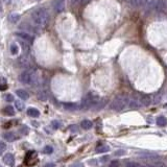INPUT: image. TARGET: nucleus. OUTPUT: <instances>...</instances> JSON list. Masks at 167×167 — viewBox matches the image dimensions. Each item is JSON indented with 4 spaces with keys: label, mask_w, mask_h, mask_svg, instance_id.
Returning a JSON list of instances; mask_svg holds the SVG:
<instances>
[{
    "label": "nucleus",
    "mask_w": 167,
    "mask_h": 167,
    "mask_svg": "<svg viewBox=\"0 0 167 167\" xmlns=\"http://www.w3.org/2000/svg\"><path fill=\"white\" fill-rule=\"evenodd\" d=\"M50 16L45 9H37L32 13V20L37 26L44 27L48 24Z\"/></svg>",
    "instance_id": "obj_1"
},
{
    "label": "nucleus",
    "mask_w": 167,
    "mask_h": 167,
    "mask_svg": "<svg viewBox=\"0 0 167 167\" xmlns=\"http://www.w3.org/2000/svg\"><path fill=\"white\" fill-rule=\"evenodd\" d=\"M128 104H130V98H128V95L121 94L114 98V100L110 104V108L114 110V111L120 112L122 110H124L125 107L128 106Z\"/></svg>",
    "instance_id": "obj_2"
},
{
    "label": "nucleus",
    "mask_w": 167,
    "mask_h": 167,
    "mask_svg": "<svg viewBox=\"0 0 167 167\" xmlns=\"http://www.w3.org/2000/svg\"><path fill=\"white\" fill-rule=\"evenodd\" d=\"M100 101V97L98 96V94H96L95 92H89L86 94V96L83 98L82 104H80V109L87 110L90 109L92 107L98 104Z\"/></svg>",
    "instance_id": "obj_3"
},
{
    "label": "nucleus",
    "mask_w": 167,
    "mask_h": 167,
    "mask_svg": "<svg viewBox=\"0 0 167 167\" xmlns=\"http://www.w3.org/2000/svg\"><path fill=\"white\" fill-rule=\"evenodd\" d=\"M19 80L21 83L25 84V85H32L36 82V76L35 72L32 70H25L19 76Z\"/></svg>",
    "instance_id": "obj_4"
},
{
    "label": "nucleus",
    "mask_w": 167,
    "mask_h": 167,
    "mask_svg": "<svg viewBox=\"0 0 167 167\" xmlns=\"http://www.w3.org/2000/svg\"><path fill=\"white\" fill-rule=\"evenodd\" d=\"M16 36H18L22 41H24L26 43H28L29 45H32L33 42H35V37L27 32H17Z\"/></svg>",
    "instance_id": "obj_5"
},
{
    "label": "nucleus",
    "mask_w": 167,
    "mask_h": 167,
    "mask_svg": "<svg viewBox=\"0 0 167 167\" xmlns=\"http://www.w3.org/2000/svg\"><path fill=\"white\" fill-rule=\"evenodd\" d=\"M53 9L56 13H63L65 11V0H54Z\"/></svg>",
    "instance_id": "obj_6"
},
{
    "label": "nucleus",
    "mask_w": 167,
    "mask_h": 167,
    "mask_svg": "<svg viewBox=\"0 0 167 167\" xmlns=\"http://www.w3.org/2000/svg\"><path fill=\"white\" fill-rule=\"evenodd\" d=\"M2 161H3V163L5 164V165L13 166L14 164H15V157H14V155H12V154H6L3 156Z\"/></svg>",
    "instance_id": "obj_7"
},
{
    "label": "nucleus",
    "mask_w": 167,
    "mask_h": 167,
    "mask_svg": "<svg viewBox=\"0 0 167 167\" xmlns=\"http://www.w3.org/2000/svg\"><path fill=\"white\" fill-rule=\"evenodd\" d=\"M141 106H142L141 99L138 98V97H134V98L130 99V104H128V107H130L131 109H139Z\"/></svg>",
    "instance_id": "obj_8"
},
{
    "label": "nucleus",
    "mask_w": 167,
    "mask_h": 167,
    "mask_svg": "<svg viewBox=\"0 0 167 167\" xmlns=\"http://www.w3.org/2000/svg\"><path fill=\"white\" fill-rule=\"evenodd\" d=\"M166 9V2L165 0H157L155 4V11L157 12H163Z\"/></svg>",
    "instance_id": "obj_9"
},
{
    "label": "nucleus",
    "mask_w": 167,
    "mask_h": 167,
    "mask_svg": "<svg viewBox=\"0 0 167 167\" xmlns=\"http://www.w3.org/2000/svg\"><path fill=\"white\" fill-rule=\"evenodd\" d=\"M3 139L6 140L8 142H14V141H16V140L18 139V137H17V136L14 133L6 132V133L3 134Z\"/></svg>",
    "instance_id": "obj_10"
},
{
    "label": "nucleus",
    "mask_w": 167,
    "mask_h": 167,
    "mask_svg": "<svg viewBox=\"0 0 167 167\" xmlns=\"http://www.w3.org/2000/svg\"><path fill=\"white\" fill-rule=\"evenodd\" d=\"M140 99H141L142 106H144V107H148V106H150L152 102H154L152 97H150L149 95H143V96L140 97Z\"/></svg>",
    "instance_id": "obj_11"
},
{
    "label": "nucleus",
    "mask_w": 167,
    "mask_h": 167,
    "mask_svg": "<svg viewBox=\"0 0 167 167\" xmlns=\"http://www.w3.org/2000/svg\"><path fill=\"white\" fill-rule=\"evenodd\" d=\"M16 94H17V96L20 97V98L23 99V100H27L28 98H29V94L23 89H18L16 91Z\"/></svg>",
    "instance_id": "obj_12"
},
{
    "label": "nucleus",
    "mask_w": 167,
    "mask_h": 167,
    "mask_svg": "<svg viewBox=\"0 0 167 167\" xmlns=\"http://www.w3.org/2000/svg\"><path fill=\"white\" fill-rule=\"evenodd\" d=\"M64 108L68 111H76V110L80 109V107L78 106L77 104H73V102H67V104H64Z\"/></svg>",
    "instance_id": "obj_13"
},
{
    "label": "nucleus",
    "mask_w": 167,
    "mask_h": 167,
    "mask_svg": "<svg viewBox=\"0 0 167 167\" xmlns=\"http://www.w3.org/2000/svg\"><path fill=\"white\" fill-rule=\"evenodd\" d=\"M19 20H20V15L17 13H13L9 16V21L11 23H13V24H16Z\"/></svg>",
    "instance_id": "obj_14"
},
{
    "label": "nucleus",
    "mask_w": 167,
    "mask_h": 167,
    "mask_svg": "<svg viewBox=\"0 0 167 167\" xmlns=\"http://www.w3.org/2000/svg\"><path fill=\"white\" fill-rule=\"evenodd\" d=\"M27 115L30 117H33V118H37V117L40 116V112H39V110H37L35 108H29L27 110Z\"/></svg>",
    "instance_id": "obj_15"
},
{
    "label": "nucleus",
    "mask_w": 167,
    "mask_h": 167,
    "mask_svg": "<svg viewBox=\"0 0 167 167\" xmlns=\"http://www.w3.org/2000/svg\"><path fill=\"white\" fill-rule=\"evenodd\" d=\"M3 114L8 116H13L15 115V110L12 106H6L5 108L3 109Z\"/></svg>",
    "instance_id": "obj_16"
},
{
    "label": "nucleus",
    "mask_w": 167,
    "mask_h": 167,
    "mask_svg": "<svg viewBox=\"0 0 167 167\" xmlns=\"http://www.w3.org/2000/svg\"><path fill=\"white\" fill-rule=\"evenodd\" d=\"M157 124L159 126H166L167 125V118L164 116H159L158 118H157Z\"/></svg>",
    "instance_id": "obj_17"
},
{
    "label": "nucleus",
    "mask_w": 167,
    "mask_h": 167,
    "mask_svg": "<svg viewBox=\"0 0 167 167\" xmlns=\"http://www.w3.org/2000/svg\"><path fill=\"white\" fill-rule=\"evenodd\" d=\"M38 98L42 101H45V100L48 99V93H47L45 90H41L39 93H38Z\"/></svg>",
    "instance_id": "obj_18"
},
{
    "label": "nucleus",
    "mask_w": 167,
    "mask_h": 167,
    "mask_svg": "<svg viewBox=\"0 0 167 167\" xmlns=\"http://www.w3.org/2000/svg\"><path fill=\"white\" fill-rule=\"evenodd\" d=\"M19 64H20V66H22L23 68L27 69L28 67H29V62H28L27 59H25L24 56H22V58H20V60H19Z\"/></svg>",
    "instance_id": "obj_19"
},
{
    "label": "nucleus",
    "mask_w": 167,
    "mask_h": 167,
    "mask_svg": "<svg viewBox=\"0 0 167 167\" xmlns=\"http://www.w3.org/2000/svg\"><path fill=\"white\" fill-rule=\"evenodd\" d=\"M82 128L84 130H90L92 128V122L90 120H83L82 121Z\"/></svg>",
    "instance_id": "obj_20"
},
{
    "label": "nucleus",
    "mask_w": 167,
    "mask_h": 167,
    "mask_svg": "<svg viewBox=\"0 0 167 167\" xmlns=\"http://www.w3.org/2000/svg\"><path fill=\"white\" fill-rule=\"evenodd\" d=\"M15 107L18 111H23V109H24V104H23L22 101H20V100H16Z\"/></svg>",
    "instance_id": "obj_21"
},
{
    "label": "nucleus",
    "mask_w": 167,
    "mask_h": 167,
    "mask_svg": "<svg viewBox=\"0 0 167 167\" xmlns=\"http://www.w3.org/2000/svg\"><path fill=\"white\" fill-rule=\"evenodd\" d=\"M11 52H12V54H14V56L18 54V52H19L18 45H17V44H12L11 45Z\"/></svg>",
    "instance_id": "obj_22"
},
{
    "label": "nucleus",
    "mask_w": 167,
    "mask_h": 167,
    "mask_svg": "<svg viewBox=\"0 0 167 167\" xmlns=\"http://www.w3.org/2000/svg\"><path fill=\"white\" fill-rule=\"evenodd\" d=\"M109 152V146H97L96 147V152L98 154H102V152Z\"/></svg>",
    "instance_id": "obj_23"
},
{
    "label": "nucleus",
    "mask_w": 167,
    "mask_h": 167,
    "mask_svg": "<svg viewBox=\"0 0 167 167\" xmlns=\"http://www.w3.org/2000/svg\"><path fill=\"white\" fill-rule=\"evenodd\" d=\"M125 167H145V166L140 163H137V162H128V163H126Z\"/></svg>",
    "instance_id": "obj_24"
},
{
    "label": "nucleus",
    "mask_w": 167,
    "mask_h": 167,
    "mask_svg": "<svg viewBox=\"0 0 167 167\" xmlns=\"http://www.w3.org/2000/svg\"><path fill=\"white\" fill-rule=\"evenodd\" d=\"M52 152H53V148H52V146H50V145H47V146H45L44 148L42 149L43 154H47V155H50Z\"/></svg>",
    "instance_id": "obj_25"
},
{
    "label": "nucleus",
    "mask_w": 167,
    "mask_h": 167,
    "mask_svg": "<svg viewBox=\"0 0 167 167\" xmlns=\"http://www.w3.org/2000/svg\"><path fill=\"white\" fill-rule=\"evenodd\" d=\"M61 125H62L61 122H60V121H58V120H53L51 122V126L54 128V130H58V128H61Z\"/></svg>",
    "instance_id": "obj_26"
},
{
    "label": "nucleus",
    "mask_w": 167,
    "mask_h": 167,
    "mask_svg": "<svg viewBox=\"0 0 167 167\" xmlns=\"http://www.w3.org/2000/svg\"><path fill=\"white\" fill-rule=\"evenodd\" d=\"M5 100L8 102H12V101H14V97H13V95L12 94H6L5 95Z\"/></svg>",
    "instance_id": "obj_27"
},
{
    "label": "nucleus",
    "mask_w": 167,
    "mask_h": 167,
    "mask_svg": "<svg viewBox=\"0 0 167 167\" xmlns=\"http://www.w3.org/2000/svg\"><path fill=\"white\" fill-rule=\"evenodd\" d=\"M69 130L71 131L72 133H74V132H77V130H78V128H77V125H75V124H72V125H70L69 126Z\"/></svg>",
    "instance_id": "obj_28"
},
{
    "label": "nucleus",
    "mask_w": 167,
    "mask_h": 167,
    "mask_svg": "<svg viewBox=\"0 0 167 167\" xmlns=\"http://www.w3.org/2000/svg\"><path fill=\"white\" fill-rule=\"evenodd\" d=\"M156 166L157 167H167V165L164 162H162V161H158V162H156Z\"/></svg>",
    "instance_id": "obj_29"
},
{
    "label": "nucleus",
    "mask_w": 167,
    "mask_h": 167,
    "mask_svg": "<svg viewBox=\"0 0 167 167\" xmlns=\"http://www.w3.org/2000/svg\"><path fill=\"white\" fill-rule=\"evenodd\" d=\"M139 3H140V0H131V4L133 6H139Z\"/></svg>",
    "instance_id": "obj_30"
},
{
    "label": "nucleus",
    "mask_w": 167,
    "mask_h": 167,
    "mask_svg": "<svg viewBox=\"0 0 167 167\" xmlns=\"http://www.w3.org/2000/svg\"><path fill=\"white\" fill-rule=\"evenodd\" d=\"M119 166V162L118 161H112L111 162V164H110L109 165V167H118Z\"/></svg>",
    "instance_id": "obj_31"
},
{
    "label": "nucleus",
    "mask_w": 167,
    "mask_h": 167,
    "mask_svg": "<svg viewBox=\"0 0 167 167\" xmlns=\"http://www.w3.org/2000/svg\"><path fill=\"white\" fill-rule=\"evenodd\" d=\"M149 2V0H140L139 6H145Z\"/></svg>",
    "instance_id": "obj_32"
},
{
    "label": "nucleus",
    "mask_w": 167,
    "mask_h": 167,
    "mask_svg": "<svg viewBox=\"0 0 167 167\" xmlns=\"http://www.w3.org/2000/svg\"><path fill=\"white\" fill-rule=\"evenodd\" d=\"M124 154H125L124 150H117V152H115V156H118V157L123 156Z\"/></svg>",
    "instance_id": "obj_33"
},
{
    "label": "nucleus",
    "mask_w": 167,
    "mask_h": 167,
    "mask_svg": "<svg viewBox=\"0 0 167 167\" xmlns=\"http://www.w3.org/2000/svg\"><path fill=\"white\" fill-rule=\"evenodd\" d=\"M0 146H1V148H0V152H3L4 150H5V143H4L3 141L0 142Z\"/></svg>",
    "instance_id": "obj_34"
},
{
    "label": "nucleus",
    "mask_w": 167,
    "mask_h": 167,
    "mask_svg": "<svg viewBox=\"0 0 167 167\" xmlns=\"http://www.w3.org/2000/svg\"><path fill=\"white\" fill-rule=\"evenodd\" d=\"M107 161H109V156H104L102 157V158H100V162H101V163H104V162Z\"/></svg>",
    "instance_id": "obj_35"
},
{
    "label": "nucleus",
    "mask_w": 167,
    "mask_h": 167,
    "mask_svg": "<svg viewBox=\"0 0 167 167\" xmlns=\"http://www.w3.org/2000/svg\"><path fill=\"white\" fill-rule=\"evenodd\" d=\"M71 167H84V165L82 163H76V164H73Z\"/></svg>",
    "instance_id": "obj_36"
},
{
    "label": "nucleus",
    "mask_w": 167,
    "mask_h": 167,
    "mask_svg": "<svg viewBox=\"0 0 167 167\" xmlns=\"http://www.w3.org/2000/svg\"><path fill=\"white\" fill-rule=\"evenodd\" d=\"M45 167H56V165H54V164H52V163H50V164H47V165Z\"/></svg>",
    "instance_id": "obj_37"
},
{
    "label": "nucleus",
    "mask_w": 167,
    "mask_h": 167,
    "mask_svg": "<svg viewBox=\"0 0 167 167\" xmlns=\"http://www.w3.org/2000/svg\"><path fill=\"white\" fill-rule=\"evenodd\" d=\"M148 167H157V166H154V165H149Z\"/></svg>",
    "instance_id": "obj_38"
},
{
    "label": "nucleus",
    "mask_w": 167,
    "mask_h": 167,
    "mask_svg": "<svg viewBox=\"0 0 167 167\" xmlns=\"http://www.w3.org/2000/svg\"><path fill=\"white\" fill-rule=\"evenodd\" d=\"M124 1H126V0H124Z\"/></svg>",
    "instance_id": "obj_39"
}]
</instances>
